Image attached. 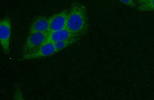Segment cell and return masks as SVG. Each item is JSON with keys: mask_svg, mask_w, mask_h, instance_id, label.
<instances>
[{"mask_svg": "<svg viewBox=\"0 0 154 100\" xmlns=\"http://www.w3.org/2000/svg\"><path fill=\"white\" fill-rule=\"evenodd\" d=\"M57 53L54 43L46 42L35 51L23 55V58L25 60L43 58L53 56Z\"/></svg>", "mask_w": 154, "mask_h": 100, "instance_id": "cell-4", "label": "cell"}, {"mask_svg": "<svg viewBox=\"0 0 154 100\" xmlns=\"http://www.w3.org/2000/svg\"><path fill=\"white\" fill-rule=\"evenodd\" d=\"M71 38H77L80 39L70 32L69 30L66 28L55 32H49L48 34L46 42H51L54 43Z\"/></svg>", "mask_w": 154, "mask_h": 100, "instance_id": "cell-7", "label": "cell"}, {"mask_svg": "<svg viewBox=\"0 0 154 100\" xmlns=\"http://www.w3.org/2000/svg\"><path fill=\"white\" fill-rule=\"evenodd\" d=\"M50 25L49 19L45 17H38L32 24L29 29V33L35 32L49 33Z\"/></svg>", "mask_w": 154, "mask_h": 100, "instance_id": "cell-6", "label": "cell"}, {"mask_svg": "<svg viewBox=\"0 0 154 100\" xmlns=\"http://www.w3.org/2000/svg\"><path fill=\"white\" fill-rule=\"evenodd\" d=\"M15 97L16 99H23V95H22L21 92L19 88L16 89V92H15Z\"/></svg>", "mask_w": 154, "mask_h": 100, "instance_id": "cell-11", "label": "cell"}, {"mask_svg": "<svg viewBox=\"0 0 154 100\" xmlns=\"http://www.w3.org/2000/svg\"><path fill=\"white\" fill-rule=\"evenodd\" d=\"M118 1L130 8H134L136 7V4L134 0H118Z\"/></svg>", "mask_w": 154, "mask_h": 100, "instance_id": "cell-10", "label": "cell"}, {"mask_svg": "<svg viewBox=\"0 0 154 100\" xmlns=\"http://www.w3.org/2000/svg\"><path fill=\"white\" fill-rule=\"evenodd\" d=\"M11 31V22L9 18L1 19L0 21V42L3 51L6 54L10 53Z\"/></svg>", "mask_w": 154, "mask_h": 100, "instance_id": "cell-3", "label": "cell"}, {"mask_svg": "<svg viewBox=\"0 0 154 100\" xmlns=\"http://www.w3.org/2000/svg\"><path fill=\"white\" fill-rule=\"evenodd\" d=\"M68 11L64 10L49 18L50 32H55L66 28Z\"/></svg>", "mask_w": 154, "mask_h": 100, "instance_id": "cell-5", "label": "cell"}, {"mask_svg": "<svg viewBox=\"0 0 154 100\" xmlns=\"http://www.w3.org/2000/svg\"><path fill=\"white\" fill-rule=\"evenodd\" d=\"M66 28L81 39L87 32L88 20L86 9L81 3L75 2L69 11Z\"/></svg>", "mask_w": 154, "mask_h": 100, "instance_id": "cell-1", "label": "cell"}, {"mask_svg": "<svg viewBox=\"0 0 154 100\" xmlns=\"http://www.w3.org/2000/svg\"><path fill=\"white\" fill-rule=\"evenodd\" d=\"M79 40L77 38H71V39L65 40L60 41L54 43V46L56 50L57 53H58L59 52L61 51L68 47V46L73 44Z\"/></svg>", "mask_w": 154, "mask_h": 100, "instance_id": "cell-8", "label": "cell"}, {"mask_svg": "<svg viewBox=\"0 0 154 100\" xmlns=\"http://www.w3.org/2000/svg\"><path fill=\"white\" fill-rule=\"evenodd\" d=\"M140 11H154V0L140 5L137 8Z\"/></svg>", "mask_w": 154, "mask_h": 100, "instance_id": "cell-9", "label": "cell"}, {"mask_svg": "<svg viewBox=\"0 0 154 100\" xmlns=\"http://www.w3.org/2000/svg\"><path fill=\"white\" fill-rule=\"evenodd\" d=\"M138 1L140 5H141V4H144L145 3L149 2V1H151V0H138Z\"/></svg>", "mask_w": 154, "mask_h": 100, "instance_id": "cell-12", "label": "cell"}, {"mask_svg": "<svg viewBox=\"0 0 154 100\" xmlns=\"http://www.w3.org/2000/svg\"><path fill=\"white\" fill-rule=\"evenodd\" d=\"M49 33L35 32L29 33L23 48V55L35 51L47 40Z\"/></svg>", "mask_w": 154, "mask_h": 100, "instance_id": "cell-2", "label": "cell"}]
</instances>
